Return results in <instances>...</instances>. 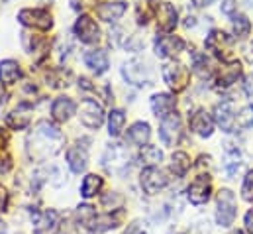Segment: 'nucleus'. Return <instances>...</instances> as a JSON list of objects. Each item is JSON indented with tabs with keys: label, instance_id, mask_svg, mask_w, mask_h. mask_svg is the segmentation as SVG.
I'll list each match as a JSON object with an SVG mask.
<instances>
[{
	"label": "nucleus",
	"instance_id": "f257e3e1",
	"mask_svg": "<svg viewBox=\"0 0 253 234\" xmlns=\"http://www.w3.org/2000/svg\"><path fill=\"white\" fill-rule=\"evenodd\" d=\"M26 144H28V156L34 162H45L47 158L55 156L61 150V146L65 144V136L55 124L42 120L32 130Z\"/></svg>",
	"mask_w": 253,
	"mask_h": 234
},
{
	"label": "nucleus",
	"instance_id": "f03ea898",
	"mask_svg": "<svg viewBox=\"0 0 253 234\" xmlns=\"http://www.w3.org/2000/svg\"><path fill=\"white\" fill-rule=\"evenodd\" d=\"M238 215V203H236V195L230 189H220L218 197H216V223L218 227H232Z\"/></svg>",
	"mask_w": 253,
	"mask_h": 234
},
{
	"label": "nucleus",
	"instance_id": "7ed1b4c3",
	"mask_svg": "<svg viewBox=\"0 0 253 234\" xmlns=\"http://www.w3.org/2000/svg\"><path fill=\"white\" fill-rule=\"evenodd\" d=\"M206 48L214 54V58H218L224 63H230V61H236L234 56V40L222 32V30H212L206 38Z\"/></svg>",
	"mask_w": 253,
	"mask_h": 234
},
{
	"label": "nucleus",
	"instance_id": "20e7f679",
	"mask_svg": "<svg viewBox=\"0 0 253 234\" xmlns=\"http://www.w3.org/2000/svg\"><path fill=\"white\" fill-rule=\"evenodd\" d=\"M165 83L169 85V89L173 93H183L190 83V71L189 67H185L179 61H167L161 69Z\"/></svg>",
	"mask_w": 253,
	"mask_h": 234
},
{
	"label": "nucleus",
	"instance_id": "39448f33",
	"mask_svg": "<svg viewBox=\"0 0 253 234\" xmlns=\"http://www.w3.org/2000/svg\"><path fill=\"white\" fill-rule=\"evenodd\" d=\"M18 22L32 30L47 32L53 28V16L47 8H24L18 12Z\"/></svg>",
	"mask_w": 253,
	"mask_h": 234
},
{
	"label": "nucleus",
	"instance_id": "423d86ee",
	"mask_svg": "<svg viewBox=\"0 0 253 234\" xmlns=\"http://www.w3.org/2000/svg\"><path fill=\"white\" fill-rule=\"evenodd\" d=\"M79 118L81 124L86 126L88 130H98L104 122V109L94 99H84L79 107Z\"/></svg>",
	"mask_w": 253,
	"mask_h": 234
},
{
	"label": "nucleus",
	"instance_id": "0eeeda50",
	"mask_svg": "<svg viewBox=\"0 0 253 234\" xmlns=\"http://www.w3.org/2000/svg\"><path fill=\"white\" fill-rule=\"evenodd\" d=\"M139 183H141V189L147 195H157L159 191H163L167 187L169 177L161 168L153 166V168H143V172L139 176Z\"/></svg>",
	"mask_w": 253,
	"mask_h": 234
},
{
	"label": "nucleus",
	"instance_id": "6e6552de",
	"mask_svg": "<svg viewBox=\"0 0 253 234\" xmlns=\"http://www.w3.org/2000/svg\"><path fill=\"white\" fill-rule=\"evenodd\" d=\"M73 32H75V36L83 44L92 46V44H98L100 42V28L96 26V22L92 20V16H88V14H81L77 18V22L73 26Z\"/></svg>",
	"mask_w": 253,
	"mask_h": 234
},
{
	"label": "nucleus",
	"instance_id": "1a4fd4ad",
	"mask_svg": "<svg viewBox=\"0 0 253 234\" xmlns=\"http://www.w3.org/2000/svg\"><path fill=\"white\" fill-rule=\"evenodd\" d=\"M102 164L108 172L112 174H120L124 172L129 164V154L122 144H110L104 152V158H102Z\"/></svg>",
	"mask_w": 253,
	"mask_h": 234
},
{
	"label": "nucleus",
	"instance_id": "9d476101",
	"mask_svg": "<svg viewBox=\"0 0 253 234\" xmlns=\"http://www.w3.org/2000/svg\"><path fill=\"white\" fill-rule=\"evenodd\" d=\"M159 136H161L163 144L169 146V148H173V146L179 144V140H181V136H183V124H181V118H179L177 113H173L171 117L161 120Z\"/></svg>",
	"mask_w": 253,
	"mask_h": 234
},
{
	"label": "nucleus",
	"instance_id": "9b49d317",
	"mask_svg": "<svg viewBox=\"0 0 253 234\" xmlns=\"http://www.w3.org/2000/svg\"><path fill=\"white\" fill-rule=\"evenodd\" d=\"M122 77L126 79L129 85H135V87H143L149 83V67L139 61V59H131L124 63L122 67Z\"/></svg>",
	"mask_w": 253,
	"mask_h": 234
},
{
	"label": "nucleus",
	"instance_id": "f8f14e48",
	"mask_svg": "<svg viewBox=\"0 0 253 234\" xmlns=\"http://www.w3.org/2000/svg\"><path fill=\"white\" fill-rule=\"evenodd\" d=\"M183 50H185V42L173 34H161L155 38V56L157 58H175Z\"/></svg>",
	"mask_w": 253,
	"mask_h": 234
},
{
	"label": "nucleus",
	"instance_id": "ddd939ff",
	"mask_svg": "<svg viewBox=\"0 0 253 234\" xmlns=\"http://www.w3.org/2000/svg\"><path fill=\"white\" fill-rule=\"evenodd\" d=\"M155 16H157V28L161 30V34H171L179 22L177 8L171 2H159L155 8Z\"/></svg>",
	"mask_w": 253,
	"mask_h": 234
},
{
	"label": "nucleus",
	"instance_id": "4468645a",
	"mask_svg": "<svg viewBox=\"0 0 253 234\" xmlns=\"http://www.w3.org/2000/svg\"><path fill=\"white\" fill-rule=\"evenodd\" d=\"M210 193H212V183H210V177L208 176H198L187 189V197L192 205H204L208 203L210 199Z\"/></svg>",
	"mask_w": 253,
	"mask_h": 234
},
{
	"label": "nucleus",
	"instance_id": "2eb2a0df",
	"mask_svg": "<svg viewBox=\"0 0 253 234\" xmlns=\"http://www.w3.org/2000/svg\"><path fill=\"white\" fill-rule=\"evenodd\" d=\"M189 126L196 136H200V138H210L212 132H214V118L210 117L206 111L198 109V111H194L189 117Z\"/></svg>",
	"mask_w": 253,
	"mask_h": 234
},
{
	"label": "nucleus",
	"instance_id": "dca6fc26",
	"mask_svg": "<svg viewBox=\"0 0 253 234\" xmlns=\"http://www.w3.org/2000/svg\"><path fill=\"white\" fill-rule=\"evenodd\" d=\"M149 107H151V113H153L155 117L163 120V118L171 117V115L175 113L177 101H175V97L169 95V93H157V95L151 97Z\"/></svg>",
	"mask_w": 253,
	"mask_h": 234
},
{
	"label": "nucleus",
	"instance_id": "f3484780",
	"mask_svg": "<svg viewBox=\"0 0 253 234\" xmlns=\"http://www.w3.org/2000/svg\"><path fill=\"white\" fill-rule=\"evenodd\" d=\"M59 225V215L53 209L36 213L34 217V234H53Z\"/></svg>",
	"mask_w": 253,
	"mask_h": 234
},
{
	"label": "nucleus",
	"instance_id": "a211bd4d",
	"mask_svg": "<svg viewBox=\"0 0 253 234\" xmlns=\"http://www.w3.org/2000/svg\"><path fill=\"white\" fill-rule=\"evenodd\" d=\"M214 122L220 126L222 132H232L236 128V113L230 101H224L214 107Z\"/></svg>",
	"mask_w": 253,
	"mask_h": 234
},
{
	"label": "nucleus",
	"instance_id": "6ab92c4d",
	"mask_svg": "<svg viewBox=\"0 0 253 234\" xmlns=\"http://www.w3.org/2000/svg\"><path fill=\"white\" fill-rule=\"evenodd\" d=\"M67 166L73 174H83L88 166V152L86 146H81V142L77 146H71L67 150Z\"/></svg>",
	"mask_w": 253,
	"mask_h": 234
},
{
	"label": "nucleus",
	"instance_id": "aec40b11",
	"mask_svg": "<svg viewBox=\"0 0 253 234\" xmlns=\"http://www.w3.org/2000/svg\"><path fill=\"white\" fill-rule=\"evenodd\" d=\"M242 77V65L240 61H230L226 63L224 67L218 69L216 73V85L226 89V87H232L234 83H238V79Z\"/></svg>",
	"mask_w": 253,
	"mask_h": 234
},
{
	"label": "nucleus",
	"instance_id": "412c9836",
	"mask_svg": "<svg viewBox=\"0 0 253 234\" xmlns=\"http://www.w3.org/2000/svg\"><path fill=\"white\" fill-rule=\"evenodd\" d=\"M75 113H77V105L69 97H57L53 101V105H51V118L55 122H59V124L71 120Z\"/></svg>",
	"mask_w": 253,
	"mask_h": 234
},
{
	"label": "nucleus",
	"instance_id": "4be33fe9",
	"mask_svg": "<svg viewBox=\"0 0 253 234\" xmlns=\"http://www.w3.org/2000/svg\"><path fill=\"white\" fill-rule=\"evenodd\" d=\"M83 61H84V65H86L90 71H94L96 75L106 73L108 67H110V59H108V54H106L104 50H90V52H86Z\"/></svg>",
	"mask_w": 253,
	"mask_h": 234
},
{
	"label": "nucleus",
	"instance_id": "5701e85b",
	"mask_svg": "<svg viewBox=\"0 0 253 234\" xmlns=\"http://www.w3.org/2000/svg\"><path fill=\"white\" fill-rule=\"evenodd\" d=\"M149 138H151V128H149L147 122H141V120L139 122H133L126 134L127 142L133 144V146H137V148L147 146L149 144Z\"/></svg>",
	"mask_w": 253,
	"mask_h": 234
},
{
	"label": "nucleus",
	"instance_id": "b1692460",
	"mask_svg": "<svg viewBox=\"0 0 253 234\" xmlns=\"http://www.w3.org/2000/svg\"><path fill=\"white\" fill-rule=\"evenodd\" d=\"M126 2H122V0H118V2H106V4H100L98 8H96V14H98V18L102 20V22H118L122 16H124V12H126Z\"/></svg>",
	"mask_w": 253,
	"mask_h": 234
},
{
	"label": "nucleus",
	"instance_id": "393cba45",
	"mask_svg": "<svg viewBox=\"0 0 253 234\" xmlns=\"http://www.w3.org/2000/svg\"><path fill=\"white\" fill-rule=\"evenodd\" d=\"M6 124L12 130H24L32 124V109L30 105H20L18 109H14L8 117H6Z\"/></svg>",
	"mask_w": 253,
	"mask_h": 234
},
{
	"label": "nucleus",
	"instance_id": "a878e982",
	"mask_svg": "<svg viewBox=\"0 0 253 234\" xmlns=\"http://www.w3.org/2000/svg\"><path fill=\"white\" fill-rule=\"evenodd\" d=\"M22 75V69L18 61L14 59H2L0 61V83L2 85H14Z\"/></svg>",
	"mask_w": 253,
	"mask_h": 234
},
{
	"label": "nucleus",
	"instance_id": "bb28decb",
	"mask_svg": "<svg viewBox=\"0 0 253 234\" xmlns=\"http://www.w3.org/2000/svg\"><path fill=\"white\" fill-rule=\"evenodd\" d=\"M102 185H104L102 177L96 176V174H88V176L83 179V183H81V197H83V199H92V197H96V195L100 193Z\"/></svg>",
	"mask_w": 253,
	"mask_h": 234
},
{
	"label": "nucleus",
	"instance_id": "cd10ccee",
	"mask_svg": "<svg viewBox=\"0 0 253 234\" xmlns=\"http://www.w3.org/2000/svg\"><path fill=\"white\" fill-rule=\"evenodd\" d=\"M190 56H192V71L200 79H210L212 77V65L206 59V56L204 54H198V52H190Z\"/></svg>",
	"mask_w": 253,
	"mask_h": 234
},
{
	"label": "nucleus",
	"instance_id": "c85d7f7f",
	"mask_svg": "<svg viewBox=\"0 0 253 234\" xmlns=\"http://www.w3.org/2000/svg\"><path fill=\"white\" fill-rule=\"evenodd\" d=\"M124 124H126V113L120 109H112L108 115V134L112 138H118L124 130Z\"/></svg>",
	"mask_w": 253,
	"mask_h": 234
},
{
	"label": "nucleus",
	"instance_id": "c756f323",
	"mask_svg": "<svg viewBox=\"0 0 253 234\" xmlns=\"http://www.w3.org/2000/svg\"><path fill=\"white\" fill-rule=\"evenodd\" d=\"M137 160L141 162V164H145V168H153V166H157L161 160H163V154H161V150L159 148H155V146H143L141 148V152H139V156H137Z\"/></svg>",
	"mask_w": 253,
	"mask_h": 234
},
{
	"label": "nucleus",
	"instance_id": "7c9ffc66",
	"mask_svg": "<svg viewBox=\"0 0 253 234\" xmlns=\"http://www.w3.org/2000/svg\"><path fill=\"white\" fill-rule=\"evenodd\" d=\"M190 170V158L185 152H175L171 158V172L177 177H185Z\"/></svg>",
	"mask_w": 253,
	"mask_h": 234
},
{
	"label": "nucleus",
	"instance_id": "2f4dec72",
	"mask_svg": "<svg viewBox=\"0 0 253 234\" xmlns=\"http://www.w3.org/2000/svg\"><path fill=\"white\" fill-rule=\"evenodd\" d=\"M232 26H234V34L238 38H248L252 34V22L248 20V16L244 14H236L232 16Z\"/></svg>",
	"mask_w": 253,
	"mask_h": 234
},
{
	"label": "nucleus",
	"instance_id": "473e14b6",
	"mask_svg": "<svg viewBox=\"0 0 253 234\" xmlns=\"http://www.w3.org/2000/svg\"><path fill=\"white\" fill-rule=\"evenodd\" d=\"M236 126L240 130H250L253 128V105L244 107L238 115H236Z\"/></svg>",
	"mask_w": 253,
	"mask_h": 234
},
{
	"label": "nucleus",
	"instance_id": "72a5a7b5",
	"mask_svg": "<svg viewBox=\"0 0 253 234\" xmlns=\"http://www.w3.org/2000/svg\"><path fill=\"white\" fill-rule=\"evenodd\" d=\"M102 205L108 211H120L124 205V197L118 193H106V195H102Z\"/></svg>",
	"mask_w": 253,
	"mask_h": 234
},
{
	"label": "nucleus",
	"instance_id": "f704fd0d",
	"mask_svg": "<svg viewBox=\"0 0 253 234\" xmlns=\"http://www.w3.org/2000/svg\"><path fill=\"white\" fill-rule=\"evenodd\" d=\"M242 197L246 199V201H253V170L252 172H248V176L244 179V185H242Z\"/></svg>",
	"mask_w": 253,
	"mask_h": 234
},
{
	"label": "nucleus",
	"instance_id": "c9c22d12",
	"mask_svg": "<svg viewBox=\"0 0 253 234\" xmlns=\"http://www.w3.org/2000/svg\"><path fill=\"white\" fill-rule=\"evenodd\" d=\"M149 233V227H147V223L145 221H133V223H129L127 225V229L124 231V234H147Z\"/></svg>",
	"mask_w": 253,
	"mask_h": 234
},
{
	"label": "nucleus",
	"instance_id": "e433bc0d",
	"mask_svg": "<svg viewBox=\"0 0 253 234\" xmlns=\"http://www.w3.org/2000/svg\"><path fill=\"white\" fill-rule=\"evenodd\" d=\"M222 12L226 16H236V12H238L236 0H222Z\"/></svg>",
	"mask_w": 253,
	"mask_h": 234
},
{
	"label": "nucleus",
	"instance_id": "4c0bfd02",
	"mask_svg": "<svg viewBox=\"0 0 253 234\" xmlns=\"http://www.w3.org/2000/svg\"><path fill=\"white\" fill-rule=\"evenodd\" d=\"M96 2H98V0H71L73 8H75L77 12H81V10H86V8H92V6H96Z\"/></svg>",
	"mask_w": 253,
	"mask_h": 234
},
{
	"label": "nucleus",
	"instance_id": "58836bf2",
	"mask_svg": "<svg viewBox=\"0 0 253 234\" xmlns=\"http://www.w3.org/2000/svg\"><path fill=\"white\" fill-rule=\"evenodd\" d=\"M244 91H246V95L253 99V73H250L248 77H246V81H244Z\"/></svg>",
	"mask_w": 253,
	"mask_h": 234
},
{
	"label": "nucleus",
	"instance_id": "ea45409f",
	"mask_svg": "<svg viewBox=\"0 0 253 234\" xmlns=\"http://www.w3.org/2000/svg\"><path fill=\"white\" fill-rule=\"evenodd\" d=\"M6 207H8V191L0 185V213L6 211Z\"/></svg>",
	"mask_w": 253,
	"mask_h": 234
},
{
	"label": "nucleus",
	"instance_id": "a19ab883",
	"mask_svg": "<svg viewBox=\"0 0 253 234\" xmlns=\"http://www.w3.org/2000/svg\"><path fill=\"white\" fill-rule=\"evenodd\" d=\"M244 223H246V231H248L250 234H253V209H250V211L246 213Z\"/></svg>",
	"mask_w": 253,
	"mask_h": 234
},
{
	"label": "nucleus",
	"instance_id": "79ce46f5",
	"mask_svg": "<svg viewBox=\"0 0 253 234\" xmlns=\"http://www.w3.org/2000/svg\"><path fill=\"white\" fill-rule=\"evenodd\" d=\"M194 2V6L196 8H204V6H210V4H214L216 0H192Z\"/></svg>",
	"mask_w": 253,
	"mask_h": 234
},
{
	"label": "nucleus",
	"instance_id": "37998d69",
	"mask_svg": "<svg viewBox=\"0 0 253 234\" xmlns=\"http://www.w3.org/2000/svg\"><path fill=\"white\" fill-rule=\"evenodd\" d=\"M194 24H196V22H194V18H192V16H187V22H185V26H187V28H192Z\"/></svg>",
	"mask_w": 253,
	"mask_h": 234
},
{
	"label": "nucleus",
	"instance_id": "c03bdc74",
	"mask_svg": "<svg viewBox=\"0 0 253 234\" xmlns=\"http://www.w3.org/2000/svg\"><path fill=\"white\" fill-rule=\"evenodd\" d=\"M6 97H8V95H6V93H4L2 89H0V107H2L4 103H6Z\"/></svg>",
	"mask_w": 253,
	"mask_h": 234
},
{
	"label": "nucleus",
	"instance_id": "a18cd8bd",
	"mask_svg": "<svg viewBox=\"0 0 253 234\" xmlns=\"http://www.w3.org/2000/svg\"><path fill=\"white\" fill-rule=\"evenodd\" d=\"M6 231H8L6 223H4V221H0V234H6Z\"/></svg>",
	"mask_w": 253,
	"mask_h": 234
},
{
	"label": "nucleus",
	"instance_id": "49530a36",
	"mask_svg": "<svg viewBox=\"0 0 253 234\" xmlns=\"http://www.w3.org/2000/svg\"><path fill=\"white\" fill-rule=\"evenodd\" d=\"M230 234H244L242 231H234V233H230Z\"/></svg>",
	"mask_w": 253,
	"mask_h": 234
},
{
	"label": "nucleus",
	"instance_id": "de8ad7c7",
	"mask_svg": "<svg viewBox=\"0 0 253 234\" xmlns=\"http://www.w3.org/2000/svg\"><path fill=\"white\" fill-rule=\"evenodd\" d=\"M8 2H10V0H0V4H8Z\"/></svg>",
	"mask_w": 253,
	"mask_h": 234
},
{
	"label": "nucleus",
	"instance_id": "09e8293b",
	"mask_svg": "<svg viewBox=\"0 0 253 234\" xmlns=\"http://www.w3.org/2000/svg\"><path fill=\"white\" fill-rule=\"evenodd\" d=\"M250 59L253 61V46H252V54H250Z\"/></svg>",
	"mask_w": 253,
	"mask_h": 234
},
{
	"label": "nucleus",
	"instance_id": "8fccbe9b",
	"mask_svg": "<svg viewBox=\"0 0 253 234\" xmlns=\"http://www.w3.org/2000/svg\"><path fill=\"white\" fill-rule=\"evenodd\" d=\"M171 234H183V233H171Z\"/></svg>",
	"mask_w": 253,
	"mask_h": 234
},
{
	"label": "nucleus",
	"instance_id": "3c124183",
	"mask_svg": "<svg viewBox=\"0 0 253 234\" xmlns=\"http://www.w3.org/2000/svg\"><path fill=\"white\" fill-rule=\"evenodd\" d=\"M43 2H47V0H43Z\"/></svg>",
	"mask_w": 253,
	"mask_h": 234
}]
</instances>
